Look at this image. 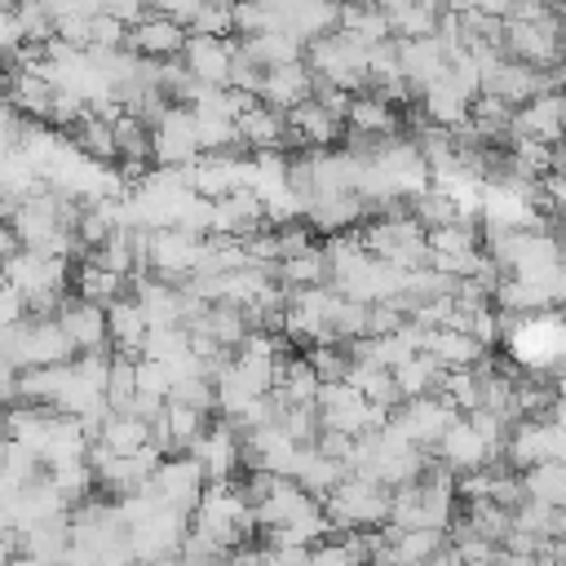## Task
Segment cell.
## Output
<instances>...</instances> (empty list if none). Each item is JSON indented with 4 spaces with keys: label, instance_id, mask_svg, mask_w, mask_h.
<instances>
[{
    "label": "cell",
    "instance_id": "obj_1",
    "mask_svg": "<svg viewBox=\"0 0 566 566\" xmlns=\"http://www.w3.org/2000/svg\"><path fill=\"white\" fill-rule=\"evenodd\" d=\"M504 349L509 363L531 376H566V310L531 314V318H504Z\"/></svg>",
    "mask_w": 566,
    "mask_h": 566
},
{
    "label": "cell",
    "instance_id": "obj_2",
    "mask_svg": "<svg viewBox=\"0 0 566 566\" xmlns=\"http://www.w3.org/2000/svg\"><path fill=\"white\" fill-rule=\"evenodd\" d=\"M389 509H394V491L380 486V482H367V478H345L327 500H323V513L327 522L340 531V535H367V531H385L389 526Z\"/></svg>",
    "mask_w": 566,
    "mask_h": 566
},
{
    "label": "cell",
    "instance_id": "obj_3",
    "mask_svg": "<svg viewBox=\"0 0 566 566\" xmlns=\"http://www.w3.org/2000/svg\"><path fill=\"white\" fill-rule=\"evenodd\" d=\"M358 234H363V248H367L376 261H385V265H394V270H402V274L429 270V234H424V226H420L411 212L376 217V221H367V230H358Z\"/></svg>",
    "mask_w": 566,
    "mask_h": 566
},
{
    "label": "cell",
    "instance_id": "obj_4",
    "mask_svg": "<svg viewBox=\"0 0 566 566\" xmlns=\"http://www.w3.org/2000/svg\"><path fill=\"white\" fill-rule=\"evenodd\" d=\"M504 53L513 62H526L535 71L562 66L566 44H562V18L553 9L535 13V18H509L504 22Z\"/></svg>",
    "mask_w": 566,
    "mask_h": 566
},
{
    "label": "cell",
    "instance_id": "obj_5",
    "mask_svg": "<svg viewBox=\"0 0 566 566\" xmlns=\"http://www.w3.org/2000/svg\"><path fill=\"white\" fill-rule=\"evenodd\" d=\"M305 57H310L305 66L314 71V80L327 84V88L354 93L358 84H367V49L354 44L345 31H332V35H323V40H314V44L305 49Z\"/></svg>",
    "mask_w": 566,
    "mask_h": 566
},
{
    "label": "cell",
    "instance_id": "obj_6",
    "mask_svg": "<svg viewBox=\"0 0 566 566\" xmlns=\"http://www.w3.org/2000/svg\"><path fill=\"white\" fill-rule=\"evenodd\" d=\"M150 155L164 172H181L190 164L203 159L199 150V128H195V111L190 106H168L164 119L150 128Z\"/></svg>",
    "mask_w": 566,
    "mask_h": 566
},
{
    "label": "cell",
    "instance_id": "obj_7",
    "mask_svg": "<svg viewBox=\"0 0 566 566\" xmlns=\"http://www.w3.org/2000/svg\"><path fill=\"white\" fill-rule=\"evenodd\" d=\"M146 270L164 283H177L181 287L203 270V239H190L181 230H150V243H146Z\"/></svg>",
    "mask_w": 566,
    "mask_h": 566
},
{
    "label": "cell",
    "instance_id": "obj_8",
    "mask_svg": "<svg viewBox=\"0 0 566 566\" xmlns=\"http://www.w3.org/2000/svg\"><path fill=\"white\" fill-rule=\"evenodd\" d=\"M455 420H460V411H455L451 402H442L438 394H429V398L402 402V407L389 416V429H394L398 438H407L411 447L433 451V447H438V438H442V433H447Z\"/></svg>",
    "mask_w": 566,
    "mask_h": 566
},
{
    "label": "cell",
    "instance_id": "obj_9",
    "mask_svg": "<svg viewBox=\"0 0 566 566\" xmlns=\"http://www.w3.org/2000/svg\"><path fill=\"white\" fill-rule=\"evenodd\" d=\"M203 491H208V478L199 473V464H195L190 455L164 460L159 473L150 478V495H155L164 509H177V513H186V517H195Z\"/></svg>",
    "mask_w": 566,
    "mask_h": 566
},
{
    "label": "cell",
    "instance_id": "obj_10",
    "mask_svg": "<svg viewBox=\"0 0 566 566\" xmlns=\"http://www.w3.org/2000/svg\"><path fill=\"white\" fill-rule=\"evenodd\" d=\"M190 460L199 464V473L208 478V486H212V482H230L234 469L243 464V442H239V433H234L226 420H217V424H208L203 438L190 447Z\"/></svg>",
    "mask_w": 566,
    "mask_h": 566
},
{
    "label": "cell",
    "instance_id": "obj_11",
    "mask_svg": "<svg viewBox=\"0 0 566 566\" xmlns=\"http://www.w3.org/2000/svg\"><path fill=\"white\" fill-rule=\"evenodd\" d=\"M239 57V40H212V35H190L181 49V66L190 71L195 84H212L226 88L230 84V66Z\"/></svg>",
    "mask_w": 566,
    "mask_h": 566
},
{
    "label": "cell",
    "instance_id": "obj_12",
    "mask_svg": "<svg viewBox=\"0 0 566 566\" xmlns=\"http://www.w3.org/2000/svg\"><path fill=\"white\" fill-rule=\"evenodd\" d=\"M186 40H190V31H181L177 22H168L164 13L150 9V13L128 31L124 49H128L133 57H142V62H168V57H181Z\"/></svg>",
    "mask_w": 566,
    "mask_h": 566
},
{
    "label": "cell",
    "instance_id": "obj_13",
    "mask_svg": "<svg viewBox=\"0 0 566 566\" xmlns=\"http://www.w3.org/2000/svg\"><path fill=\"white\" fill-rule=\"evenodd\" d=\"M57 327L66 332V340L75 345V354H102L111 349V332H106V310L88 305L80 296H66V305L57 310Z\"/></svg>",
    "mask_w": 566,
    "mask_h": 566
},
{
    "label": "cell",
    "instance_id": "obj_14",
    "mask_svg": "<svg viewBox=\"0 0 566 566\" xmlns=\"http://www.w3.org/2000/svg\"><path fill=\"white\" fill-rule=\"evenodd\" d=\"M433 451H438L442 469H447V473H455V478H460V473H478V469H486V464H491V455H495V451L486 447V438H482L464 416H460V420L438 438V447H433Z\"/></svg>",
    "mask_w": 566,
    "mask_h": 566
},
{
    "label": "cell",
    "instance_id": "obj_15",
    "mask_svg": "<svg viewBox=\"0 0 566 566\" xmlns=\"http://www.w3.org/2000/svg\"><path fill=\"white\" fill-rule=\"evenodd\" d=\"M314 97V71L305 66V62H292V66H274V71H265L261 75V93H256V102H265V106H274V111H296V106H305Z\"/></svg>",
    "mask_w": 566,
    "mask_h": 566
},
{
    "label": "cell",
    "instance_id": "obj_16",
    "mask_svg": "<svg viewBox=\"0 0 566 566\" xmlns=\"http://www.w3.org/2000/svg\"><path fill=\"white\" fill-rule=\"evenodd\" d=\"M239 146L248 150V155H279L287 142V115L283 111H274V106H265V102H256V106H248L243 115H239Z\"/></svg>",
    "mask_w": 566,
    "mask_h": 566
},
{
    "label": "cell",
    "instance_id": "obj_17",
    "mask_svg": "<svg viewBox=\"0 0 566 566\" xmlns=\"http://www.w3.org/2000/svg\"><path fill=\"white\" fill-rule=\"evenodd\" d=\"M398 62H402V80L416 88V97L433 80H442L447 66H451V57H447V49H442L438 35H429V40H398Z\"/></svg>",
    "mask_w": 566,
    "mask_h": 566
},
{
    "label": "cell",
    "instance_id": "obj_18",
    "mask_svg": "<svg viewBox=\"0 0 566 566\" xmlns=\"http://www.w3.org/2000/svg\"><path fill=\"white\" fill-rule=\"evenodd\" d=\"M340 133H345V119H336L318 97L287 111V137L301 142L305 150H332V142H340Z\"/></svg>",
    "mask_w": 566,
    "mask_h": 566
},
{
    "label": "cell",
    "instance_id": "obj_19",
    "mask_svg": "<svg viewBox=\"0 0 566 566\" xmlns=\"http://www.w3.org/2000/svg\"><path fill=\"white\" fill-rule=\"evenodd\" d=\"M314 504H318V500H314V495H305L292 478H279V482H274V491H270L261 504H252V517H256V526L270 535V531H283V526L301 522Z\"/></svg>",
    "mask_w": 566,
    "mask_h": 566
},
{
    "label": "cell",
    "instance_id": "obj_20",
    "mask_svg": "<svg viewBox=\"0 0 566 566\" xmlns=\"http://www.w3.org/2000/svg\"><path fill=\"white\" fill-rule=\"evenodd\" d=\"M371 208L358 199V195H318L310 208H305V226L336 239V234H349Z\"/></svg>",
    "mask_w": 566,
    "mask_h": 566
},
{
    "label": "cell",
    "instance_id": "obj_21",
    "mask_svg": "<svg viewBox=\"0 0 566 566\" xmlns=\"http://www.w3.org/2000/svg\"><path fill=\"white\" fill-rule=\"evenodd\" d=\"M420 354H429L442 371H460V367H478L486 358V349L469 336V332H451V327H424Z\"/></svg>",
    "mask_w": 566,
    "mask_h": 566
},
{
    "label": "cell",
    "instance_id": "obj_22",
    "mask_svg": "<svg viewBox=\"0 0 566 566\" xmlns=\"http://www.w3.org/2000/svg\"><path fill=\"white\" fill-rule=\"evenodd\" d=\"M106 332H111V349H115L119 358H142V345H146L150 323H146L142 305H137L133 296H119V301L106 310Z\"/></svg>",
    "mask_w": 566,
    "mask_h": 566
},
{
    "label": "cell",
    "instance_id": "obj_23",
    "mask_svg": "<svg viewBox=\"0 0 566 566\" xmlns=\"http://www.w3.org/2000/svg\"><path fill=\"white\" fill-rule=\"evenodd\" d=\"M93 447H102L106 455H137L142 447H150V424L133 411H111L97 433H93Z\"/></svg>",
    "mask_w": 566,
    "mask_h": 566
},
{
    "label": "cell",
    "instance_id": "obj_24",
    "mask_svg": "<svg viewBox=\"0 0 566 566\" xmlns=\"http://www.w3.org/2000/svg\"><path fill=\"white\" fill-rule=\"evenodd\" d=\"M349 478V464H340V460H332V455H323L318 447H305L301 451V460H296V473H292V482L305 491V495H314L318 504L340 486Z\"/></svg>",
    "mask_w": 566,
    "mask_h": 566
},
{
    "label": "cell",
    "instance_id": "obj_25",
    "mask_svg": "<svg viewBox=\"0 0 566 566\" xmlns=\"http://www.w3.org/2000/svg\"><path fill=\"white\" fill-rule=\"evenodd\" d=\"M71 296H80V301H88V305L111 310V305H115L119 296H128V292H124V279H119V274L102 270V265L88 256V261H80V265H75V274H71Z\"/></svg>",
    "mask_w": 566,
    "mask_h": 566
},
{
    "label": "cell",
    "instance_id": "obj_26",
    "mask_svg": "<svg viewBox=\"0 0 566 566\" xmlns=\"http://www.w3.org/2000/svg\"><path fill=\"white\" fill-rule=\"evenodd\" d=\"M389 18V35L394 40H429L442 27V13L433 4H380Z\"/></svg>",
    "mask_w": 566,
    "mask_h": 566
},
{
    "label": "cell",
    "instance_id": "obj_27",
    "mask_svg": "<svg viewBox=\"0 0 566 566\" xmlns=\"http://www.w3.org/2000/svg\"><path fill=\"white\" fill-rule=\"evenodd\" d=\"M274 279H279V287H287V292L323 287V283H327V252H323V248L296 252V256H287V261L274 265Z\"/></svg>",
    "mask_w": 566,
    "mask_h": 566
},
{
    "label": "cell",
    "instance_id": "obj_28",
    "mask_svg": "<svg viewBox=\"0 0 566 566\" xmlns=\"http://www.w3.org/2000/svg\"><path fill=\"white\" fill-rule=\"evenodd\" d=\"M442 367L429 358V354H411L402 367H394V385H398V394H402V402H416V398H429V394H438V385H442Z\"/></svg>",
    "mask_w": 566,
    "mask_h": 566
},
{
    "label": "cell",
    "instance_id": "obj_29",
    "mask_svg": "<svg viewBox=\"0 0 566 566\" xmlns=\"http://www.w3.org/2000/svg\"><path fill=\"white\" fill-rule=\"evenodd\" d=\"M526 500L544 504V509H566V460H548V464H531L522 473Z\"/></svg>",
    "mask_w": 566,
    "mask_h": 566
},
{
    "label": "cell",
    "instance_id": "obj_30",
    "mask_svg": "<svg viewBox=\"0 0 566 566\" xmlns=\"http://www.w3.org/2000/svg\"><path fill=\"white\" fill-rule=\"evenodd\" d=\"M340 31H345L354 44H363V49H376V44L394 40V35H389V18H385L380 4H376V9H367V4L340 9Z\"/></svg>",
    "mask_w": 566,
    "mask_h": 566
},
{
    "label": "cell",
    "instance_id": "obj_31",
    "mask_svg": "<svg viewBox=\"0 0 566 566\" xmlns=\"http://www.w3.org/2000/svg\"><path fill=\"white\" fill-rule=\"evenodd\" d=\"M111 133H115L119 164H155V155H150V124H142L137 115L124 111V115L111 124Z\"/></svg>",
    "mask_w": 566,
    "mask_h": 566
},
{
    "label": "cell",
    "instance_id": "obj_32",
    "mask_svg": "<svg viewBox=\"0 0 566 566\" xmlns=\"http://www.w3.org/2000/svg\"><path fill=\"white\" fill-rule=\"evenodd\" d=\"M301 358L314 367V376H318L323 385L345 380V371H349V354H345V345H310Z\"/></svg>",
    "mask_w": 566,
    "mask_h": 566
}]
</instances>
